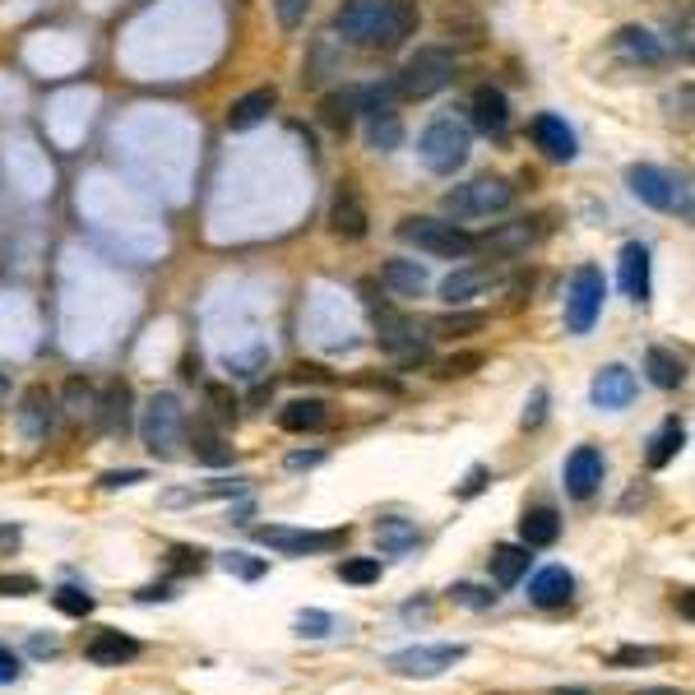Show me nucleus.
Wrapping results in <instances>:
<instances>
[{
  "mask_svg": "<svg viewBox=\"0 0 695 695\" xmlns=\"http://www.w3.org/2000/svg\"><path fill=\"white\" fill-rule=\"evenodd\" d=\"M33 654H56V640H33Z\"/></svg>",
  "mask_w": 695,
  "mask_h": 695,
  "instance_id": "nucleus-54",
  "label": "nucleus"
},
{
  "mask_svg": "<svg viewBox=\"0 0 695 695\" xmlns=\"http://www.w3.org/2000/svg\"><path fill=\"white\" fill-rule=\"evenodd\" d=\"M274 107H278V89H274V84H265V89H251V94H242L237 102L227 107V130H251V126L265 121Z\"/></svg>",
  "mask_w": 695,
  "mask_h": 695,
  "instance_id": "nucleus-23",
  "label": "nucleus"
},
{
  "mask_svg": "<svg viewBox=\"0 0 695 695\" xmlns=\"http://www.w3.org/2000/svg\"><path fill=\"white\" fill-rule=\"evenodd\" d=\"M205 399H209V409H214V418H218V422H237L242 399L232 394L227 385H209V390H205Z\"/></svg>",
  "mask_w": 695,
  "mask_h": 695,
  "instance_id": "nucleus-42",
  "label": "nucleus"
},
{
  "mask_svg": "<svg viewBox=\"0 0 695 695\" xmlns=\"http://www.w3.org/2000/svg\"><path fill=\"white\" fill-rule=\"evenodd\" d=\"M371 315H375V343H381V353H390V358L403 362V366L427 362L431 334H427L418 321H409V315L394 311V306H371Z\"/></svg>",
  "mask_w": 695,
  "mask_h": 695,
  "instance_id": "nucleus-7",
  "label": "nucleus"
},
{
  "mask_svg": "<svg viewBox=\"0 0 695 695\" xmlns=\"http://www.w3.org/2000/svg\"><path fill=\"white\" fill-rule=\"evenodd\" d=\"M139 649H144V645L135 640V635L102 626V630H94V640L84 645V658H89L94 668H121V663H135V658H139Z\"/></svg>",
  "mask_w": 695,
  "mask_h": 695,
  "instance_id": "nucleus-18",
  "label": "nucleus"
},
{
  "mask_svg": "<svg viewBox=\"0 0 695 695\" xmlns=\"http://www.w3.org/2000/svg\"><path fill=\"white\" fill-rule=\"evenodd\" d=\"M381 557H353V561H339L334 566V575L339 579H348V585H375V579H381Z\"/></svg>",
  "mask_w": 695,
  "mask_h": 695,
  "instance_id": "nucleus-37",
  "label": "nucleus"
},
{
  "mask_svg": "<svg viewBox=\"0 0 695 695\" xmlns=\"http://www.w3.org/2000/svg\"><path fill=\"white\" fill-rule=\"evenodd\" d=\"M645 371H649V381L658 385V390H677V385H686V362L673 353V348H649L645 353Z\"/></svg>",
  "mask_w": 695,
  "mask_h": 695,
  "instance_id": "nucleus-29",
  "label": "nucleus"
},
{
  "mask_svg": "<svg viewBox=\"0 0 695 695\" xmlns=\"http://www.w3.org/2000/svg\"><path fill=\"white\" fill-rule=\"evenodd\" d=\"M621 293L630 302H649V246L645 242L621 246Z\"/></svg>",
  "mask_w": 695,
  "mask_h": 695,
  "instance_id": "nucleus-24",
  "label": "nucleus"
},
{
  "mask_svg": "<svg viewBox=\"0 0 695 695\" xmlns=\"http://www.w3.org/2000/svg\"><path fill=\"white\" fill-rule=\"evenodd\" d=\"M399 242L413 246L418 255H431V260H463L478 251V237L463 232L454 218H427V214H409L399 218Z\"/></svg>",
  "mask_w": 695,
  "mask_h": 695,
  "instance_id": "nucleus-2",
  "label": "nucleus"
},
{
  "mask_svg": "<svg viewBox=\"0 0 695 695\" xmlns=\"http://www.w3.org/2000/svg\"><path fill=\"white\" fill-rule=\"evenodd\" d=\"M431 339H463V334H478L487 330V311H446L437 315V321L427 325Z\"/></svg>",
  "mask_w": 695,
  "mask_h": 695,
  "instance_id": "nucleus-33",
  "label": "nucleus"
},
{
  "mask_svg": "<svg viewBox=\"0 0 695 695\" xmlns=\"http://www.w3.org/2000/svg\"><path fill=\"white\" fill-rule=\"evenodd\" d=\"M19 673H23V668H19V658H14V654H10L6 645H0V686L19 682Z\"/></svg>",
  "mask_w": 695,
  "mask_h": 695,
  "instance_id": "nucleus-50",
  "label": "nucleus"
},
{
  "mask_svg": "<svg viewBox=\"0 0 695 695\" xmlns=\"http://www.w3.org/2000/svg\"><path fill=\"white\" fill-rule=\"evenodd\" d=\"M190 454H195L199 463H214V469H223V463H232V446L218 437V431H214L209 422L190 427Z\"/></svg>",
  "mask_w": 695,
  "mask_h": 695,
  "instance_id": "nucleus-32",
  "label": "nucleus"
},
{
  "mask_svg": "<svg viewBox=\"0 0 695 695\" xmlns=\"http://www.w3.org/2000/svg\"><path fill=\"white\" fill-rule=\"evenodd\" d=\"M306 10H311V0H274V14L283 28H302Z\"/></svg>",
  "mask_w": 695,
  "mask_h": 695,
  "instance_id": "nucleus-45",
  "label": "nucleus"
},
{
  "mask_svg": "<svg viewBox=\"0 0 695 695\" xmlns=\"http://www.w3.org/2000/svg\"><path fill=\"white\" fill-rule=\"evenodd\" d=\"M561 538V515L552 510V506H534V510H525V519H519V542L529 547H552Z\"/></svg>",
  "mask_w": 695,
  "mask_h": 695,
  "instance_id": "nucleus-27",
  "label": "nucleus"
},
{
  "mask_svg": "<svg viewBox=\"0 0 695 695\" xmlns=\"http://www.w3.org/2000/svg\"><path fill=\"white\" fill-rule=\"evenodd\" d=\"M51 603H56V613H66V617H75V621L94 617V607H98V598H94L89 589H79V585H61V589L51 594Z\"/></svg>",
  "mask_w": 695,
  "mask_h": 695,
  "instance_id": "nucleus-36",
  "label": "nucleus"
},
{
  "mask_svg": "<svg viewBox=\"0 0 695 695\" xmlns=\"http://www.w3.org/2000/svg\"><path fill=\"white\" fill-rule=\"evenodd\" d=\"M130 403H135V394H130L126 381H111L98 394L94 413H89V422L98 427V437H126V431H130Z\"/></svg>",
  "mask_w": 695,
  "mask_h": 695,
  "instance_id": "nucleus-16",
  "label": "nucleus"
},
{
  "mask_svg": "<svg viewBox=\"0 0 695 695\" xmlns=\"http://www.w3.org/2000/svg\"><path fill=\"white\" fill-rule=\"evenodd\" d=\"M450 603L473 607V613H487V607H497V594L482 589V585H454V589H450Z\"/></svg>",
  "mask_w": 695,
  "mask_h": 695,
  "instance_id": "nucleus-41",
  "label": "nucleus"
},
{
  "mask_svg": "<svg viewBox=\"0 0 695 695\" xmlns=\"http://www.w3.org/2000/svg\"><path fill=\"white\" fill-rule=\"evenodd\" d=\"M463 654H469L463 645H413V649L390 654V673H399V677H441Z\"/></svg>",
  "mask_w": 695,
  "mask_h": 695,
  "instance_id": "nucleus-11",
  "label": "nucleus"
},
{
  "mask_svg": "<svg viewBox=\"0 0 695 695\" xmlns=\"http://www.w3.org/2000/svg\"><path fill=\"white\" fill-rule=\"evenodd\" d=\"M315 463H325V450H297V454H287V469H293V473L315 469Z\"/></svg>",
  "mask_w": 695,
  "mask_h": 695,
  "instance_id": "nucleus-49",
  "label": "nucleus"
},
{
  "mask_svg": "<svg viewBox=\"0 0 695 695\" xmlns=\"http://www.w3.org/2000/svg\"><path fill=\"white\" fill-rule=\"evenodd\" d=\"M362 116H366V144H371V149L375 154H394L399 144H403V121H399L394 102H375Z\"/></svg>",
  "mask_w": 695,
  "mask_h": 695,
  "instance_id": "nucleus-22",
  "label": "nucleus"
},
{
  "mask_svg": "<svg viewBox=\"0 0 695 695\" xmlns=\"http://www.w3.org/2000/svg\"><path fill=\"white\" fill-rule=\"evenodd\" d=\"M487 695H501V691H487Z\"/></svg>",
  "mask_w": 695,
  "mask_h": 695,
  "instance_id": "nucleus-57",
  "label": "nucleus"
},
{
  "mask_svg": "<svg viewBox=\"0 0 695 695\" xmlns=\"http://www.w3.org/2000/svg\"><path fill=\"white\" fill-rule=\"evenodd\" d=\"M94 403H98V390H94L89 381H79V375H75V381L66 385V413L89 418V413H94Z\"/></svg>",
  "mask_w": 695,
  "mask_h": 695,
  "instance_id": "nucleus-40",
  "label": "nucleus"
},
{
  "mask_svg": "<svg viewBox=\"0 0 695 695\" xmlns=\"http://www.w3.org/2000/svg\"><path fill=\"white\" fill-rule=\"evenodd\" d=\"M491 283H501V265H459L454 274L441 278V297L450 306H463V302L482 297Z\"/></svg>",
  "mask_w": 695,
  "mask_h": 695,
  "instance_id": "nucleus-19",
  "label": "nucleus"
},
{
  "mask_svg": "<svg viewBox=\"0 0 695 695\" xmlns=\"http://www.w3.org/2000/svg\"><path fill=\"white\" fill-rule=\"evenodd\" d=\"M144 478H149L144 469H121V473H102V487L116 491V487H135V482H144Z\"/></svg>",
  "mask_w": 695,
  "mask_h": 695,
  "instance_id": "nucleus-48",
  "label": "nucleus"
},
{
  "mask_svg": "<svg viewBox=\"0 0 695 695\" xmlns=\"http://www.w3.org/2000/svg\"><path fill=\"white\" fill-rule=\"evenodd\" d=\"M575 598V575L566 566H542L534 579H529V603L552 613V607H566Z\"/></svg>",
  "mask_w": 695,
  "mask_h": 695,
  "instance_id": "nucleus-21",
  "label": "nucleus"
},
{
  "mask_svg": "<svg viewBox=\"0 0 695 695\" xmlns=\"http://www.w3.org/2000/svg\"><path fill=\"white\" fill-rule=\"evenodd\" d=\"M649 658H658L654 649H621L613 663H649Z\"/></svg>",
  "mask_w": 695,
  "mask_h": 695,
  "instance_id": "nucleus-52",
  "label": "nucleus"
},
{
  "mask_svg": "<svg viewBox=\"0 0 695 695\" xmlns=\"http://www.w3.org/2000/svg\"><path fill=\"white\" fill-rule=\"evenodd\" d=\"M482 362L487 358L478 353V348H469V353H450L446 362H437V375H441V381H463V375H473Z\"/></svg>",
  "mask_w": 695,
  "mask_h": 695,
  "instance_id": "nucleus-38",
  "label": "nucleus"
},
{
  "mask_svg": "<svg viewBox=\"0 0 695 695\" xmlns=\"http://www.w3.org/2000/svg\"><path fill=\"white\" fill-rule=\"evenodd\" d=\"M56 413H61V409H56V394L47 385H28L23 399H19V409H14V422L23 431V441L42 446L51 437V427H56Z\"/></svg>",
  "mask_w": 695,
  "mask_h": 695,
  "instance_id": "nucleus-13",
  "label": "nucleus"
},
{
  "mask_svg": "<svg viewBox=\"0 0 695 695\" xmlns=\"http://www.w3.org/2000/svg\"><path fill=\"white\" fill-rule=\"evenodd\" d=\"M640 695H682V691H673V686H649V691H640Z\"/></svg>",
  "mask_w": 695,
  "mask_h": 695,
  "instance_id": "nucleus-55",
  "label": "nucleus"
},
{
  "mask_svg": "<svg viewBox=\"0 0 695 695\" xmlns=\"http://www.w3.org/2000/svg\"><path fill=\"white\" fill-rule=\"evenodd\" d=\"M172 570H177V575L205 570V552H199V547H172Z\"/></svg>",
  "mask_w": 695,
  "mask_h": 695,
  "instance_id": "nucleus-47",
  "label": "nucleus"
},
{
  "mask_svg": "<svg viewBox=\"0 0 695 695\" xmlns=\"http://www.w3.org/2000/svg\"><path fill=\"white\" fill-rule=\"evenodd\" d=\"M469 154H473V135L463 121H454V116L431 121L418 139V158L427 172H437V177H454V172L469 163Z\"/></svg>",
  "mask_w": 695,
  "mask_h": 695,
  "instance_id": "nucleus-4",
  "label": "nucleus"
},
{
  "mask_svg": "<svg viewBox=\"0 0 695 695\" xmlns=\"http://www.w3.org/2000/svg\"><path fill=\"white\" fill-rule=\"evenodd\" d=\"M418 0H343L334 33L358 51H399L418 33Z\"/></svg>",
  "mask_w": 695,
  "mask_h": 695,
  "instance_id": "nucleus-1",
  "label": "nucleus"
},
{
  "mask_svg": "<svg viewBox=\"0 0 695 695\" xmlns=\"http://www.w3.org/2000/svg\"><path fill=\"white\" fill-rule=\"evenodd\" d=\"M255 538L278 557H315V552H334L348 542V529H287V525H260Z\"/></svg>",
  "mask_w": 695,
  "mask_h": 695,
  "instance_id": "nucleus-10",
  "label": "nucleus"
},
{
  "mask_svg": "<svg viewBox=\"0 0 695 695\" xmlns=\"http://www.w3.org/2000/svg\"><path fill=\"white\" fill-rule=\"evenodd\" d=\"M381 283L390 287L394 297H422L431 274L418 265V260H385V265H381Z\"/></svg>",
  "mask_w": 695,
  "mask_h": 695,
  "instance_id": "nucleus-25",
  "label": "nucleus"
},
{
  "mask_svg": "<svg viewBox=\"0 0 695 695\" xmlns=\"http://www.w3.org/2000/svg\"><path fill=\"white\" fill-rule=\"evenodd\" d=\"M28 594H38L33 575H0V598H28Z\"/></svg>",
  "mask_w": 695,
  "mask_h": 695,
  "instance_id": "nucleus-46",
  "label": "nucleus"
},
{
  "mask_svg": "<svg viewBox=\"0 0 695 695\" xmlns=\"http://www.w3.org/2000/svg\"><path fill=\"white\" fill-rule=\"evenodd\" d=\"M223 570L237 575V579H260V575H265V561H251L246 552H227L223 557Z\"/></svg>",
  "mask_w": 695,
  "mask_h": 695,
  "instance_id": "nucleus-44",
  "label": "nucleus"
},
{
  "mask_svg": "<svg viewBox=\"0 0 695 695\" xmlns=\"http://www.w3.org/2000/svg\"><path fill=\"white\" fill-rule=\"evenodd\" d=\"M330 232L343 242H362L371 232V214H366V199L353 182H339L334 199H330Z\"/></svg>",
  "mask_w": 695,
  "mask_h": 695,
  "instance_id": "nucleus-12",
  "label": "nucleus"
},
{
  "mask_svg": "<svg viewBox=\"0 0 695 695\" xmlns=\"http://www.w3.org/2000/svg\"><path fill=\"white\" fill-rule=\"evenodd\" d=\"M682 446H686V427H682L677 418H668V422L658 427V437L649 441L645 463H649V469H668V463L677 459V450H682Z\"/></svg>",
  "mask_w": 695,
  "mask_h": 695,
  "instance_id": "nucleus-31",
  "label": "nucleus"
},
{
  "mask_svg": "<svg viewBox=\"0 0 695 695\" xmlns=\"http://www.w3.org/2000/svg\"><path fill=\"white\" fill-rule=\"evenodd\" d=\"M330 422V403L325 399H293V403H283L278 409V427L283 431H321Z\"/></svg>",
  "mask_w": 695,
  "mask_h": 695,
  "instance_id": "nucleus-28",
  "label": "nucleus"
},
{
  "mask_svg": "<svg viewBox=\"0 0 695 695\" xmlns=\"http://www.w3.org/2000/svg\"><path fill=\"white\" fill-rule=\"evenodd\" d=\"M487 561H491V579H497L501 589H510L529 575V547L525 542H497Z\"/></svg>",
  "mask_w": 695,
  "mask_h": 695,
  "instance_id": "nucleus-26",
  "label": "nucleus"
},
{
  "mask_svg": "<svg viewBox=\"0 0 695 695\" xmlns=\"http://www.w3.org/2000/svg\"><path fill=\"white\" fill-rule=\"evenodd\" d=\"M613 47L626 56V61H640V66H663V47L654 33H645V28H621V33L613 38Z\"/></svg>",
  "mask_w": 695,
  "mask_h": 695,
  "instance_id": "nucleus-30",
  "label": "nucleus"
},
{
  "mask_svg": "<svg viewBox=\"0 0 695 695\" xmlns=\"http://www.w3.org/2000/svg\"><path fill=\"white\" fill-rule=\"evenodd\" d=\"M375 538H381L385 552H409V547H418V525H409V519H375Z\"/></svg>",
  "mask_w": 695,
  "mask_h": 695,
  "instance_id": "nucleus-35",
  "label": "nucleus"
},
{
  "mask_svg": "<svg viewBox=\"0 0 695 695\" xmlns=\"http://www.w3.org/2000/svg\"><path fill=\"white\" fill-rule=\"evenodd\" d=\"M139 437L149 446V454L158 459H177L182 454V441H186V409L177 394H154L144 403V418H139Z\"/></svg>",
  "mask_w": 695,
  "mask_h": 695,
  "instance_id": "nucleus-5",
  "label": "nucleus"
},
{
  "mask_svg": "<svg viewBox=\"0 0 695 695\" xmlns=\"http://www.w3.org/2000/svg\"><path fill=\"white\" fill-rule=\"evenodd\" d=\"M603 473H607V459H603L598 446H575L566 454V491L575 501H589L603 487Z\"/></svg>",
  "mask_w": 695,
  "mask_h": 695,
  "instance_id": "nucleus-14",
  "label": "nucleus"
},
{
  "mask_svg": "<svg viewBox=\"0 0 695 695\" xmlns=\"http://www.w3.org/2000/svg\"><path fill=\"white\" fill-rule=\"evenodd\" d=\"M454 70H459V61H454L450 47H418L409 61H403V70L390 79V89H394V98H409V102L431 98V94L450 89Z\"/></svg>",
  "mask_w": 695,
  "mask_h": 695,
  "instance_id": "nucleus-3",
  "label": "nucleus"
},
{
  "mask_svg": "<svg viewBox=\"0 0 695 695\" xmlns=\"http://www.w3.org/2000/svg\"><path fill=\"white\" fill-rule=\"evenodd\" d=\"M534 242V227H529V218H519V223H510V227H501V232H487V237H478V246H487V251H497V255H510V251H525Z\"/></svg>",
  "mask_w": 695,
  "mask_h": 695,
  "instance_id": "nucleus-34",
  "label": "nucleus"
},
{
  "mask_svg": "<svg viewBox=\"0 0 695 695\" xmlns=\"http://www.w3.org/2000/svg\"><path fill=\"white\" fill-rule=\"evenodd\" d=\"M635 371L630 366H621V362H607V366H598V375H594V403L598 409H607V413H617V409H630L635 403Z\"/></svg>",
  "mask_w": 695,
  "mask_h": 695,
  "instance_id": "nucleus-17",
  "label": "nucleus"
},
{
  "mask_svg": "<svg viewBox=\"0 0 695 695\" xmlns=\"http://www.w3.org/2000/svg\"><path fill=\"white\" fill-rule=\"evenodd\" d=\"M529 135H534V144H538V149L552 158V163H575V158H579V139H575V130L566 126V116L538 111L534 121H529Z\"/></svg>",
  "mask_w": 695,
  "mask_h": 695,
  "instance_id": "nucleus-15",
  "label": "nucleus"
},
{
  "mask_svg": "<svg viewBox=\"0 0 695 695\" xmlns=\"http://www.w3.org/2000/svg\"><path fill=\"white\" fill-rule=\"evenodd\" d=\"M487 487V469H482V463H478V469H469V482H463L459 487V497H478V491Z\"/></svg>",
  "mask_w": 695,
  "mask_h": 695,
  "instance_id": "nucleus-51",
  "label": "nucleus"
},
{
  "mask_svg": "<svg viewBox=\"0 0 695 695\" xmlns=\"http://www.w3.org/2000/svg\"><path fill=\"white\" fill-rule=\"evenodd\" d=\"M626 186H630V195L640 199V205H649V209H658V214H673V209L691 214V195H686V186L673 177V172H663V167H654V163H635V167H626Z\"/></svg>",
  "mask_w": 695,
  "mask_h": 695,
  "instance_id": "nucleus-9",
  "label": "nucleus"
},
{
  "mask_svg": "<svg viewBox=\"0 0 695 695\" xmlns=\"http://www.w3.org/2000/svg\"><path fill=\"white\" fill-rule=\"evenodd\" d=\"M469 116L482 135L501 139L510 130V98L497 89V84H482V89H473V98H469Z\"/></svg>",
  "mask_w": 695,
  "mask_h": 695,
  "instance_id": "nucleus-20",
  "label": "nucleus"
},
{
  "mask_svg": "<svg viewBox=\"0 0 695 695\" xmlns=\"http://www.w3.org/2000/svg\"><path fill=\"white\" fill-rule=\"evenodd\" d=\"M542 418H547V390L538 385V390L529 394V403H525V413H519V427H525V431H538Z\"/></svg>",
  "mask_w": 695,
  "mask_h": 695,
  "instance_id": "nucleus-43",
  "label": "nucleus"
},
{
  "mask_svg": "<svg viewBox=\"0 0 695 695\" xmlns=\"http://www.w3.org/2000/svg\"><path fill=\"white\" fill-rule=\"evenodd\" d=\"M297 635H306V640H325V635H334V617L321 613V607H306V613H297L293 621Z\"/></svg>",
  "mask_w": 695,
  "mask_h": 695,
  "instance_id": "nucleus-39",
  "label": "nucleus"
},
{
  "mask_svg": "<svg viewBox=\"0 0 695 695\" xmlns=\"http://www.w3.org/2000/svg\"><path fill=\"white\" fill-rule=\"evenodd\" d=\"M135 598H139V603H158V598L167 603V598H172V589H163V585H149V589H139Z\"/></svg>",
  "mask_w": 695,
  "mask_h": 695,
  "instance_id": "nucleus-53",
  "label": "nucleus"
},
{
  "mask_svg": "<svg viewBox=\"0 0 695 695\" xmlns=\"http://www.w3.org/2000/svg\"><path fill=\"white\" fill-rule=\"evenodd\" d=\"M557 695H585V691H557Z\"/></svg>",
  "mask_w": 695,
  "mask_h": 695,
  "instance_id": "nucleus-56",
  "label": "nucleus"
},
{
  "mask_svg": "<svg viewBox=\"0 0 695 695\" xmlns=\"http://www.w3.org/2000/svg\"><path fill=\"white\" fill-rule=\"evenodd\" d=\"M603 297H607V278L598 265H579L566 283V330L570 334H589L603 315Z\"/></svg>",
  "mask_w": 695,
  "mask_h": 695,
  "instance_id": "nucleus-8",
  "label": "nucleus"
},
{
  "mask_svg": "<svg viewBox=\"0 0 695 695\" xmlns=\"http://www.w3.org/2000/svg\"><path fill=\"white\" fill-rule=\"evenodd\" d=\"M446 214L454 223H469V218H491V214H506L515 205V186L506 177H473L454 190H446Z\"/></svg>",
  "mask_w": 695,
  "mask_h": 695,
  "instance_id": "nucleus-6",
  "label": "nucleus"
}]
</instances>
